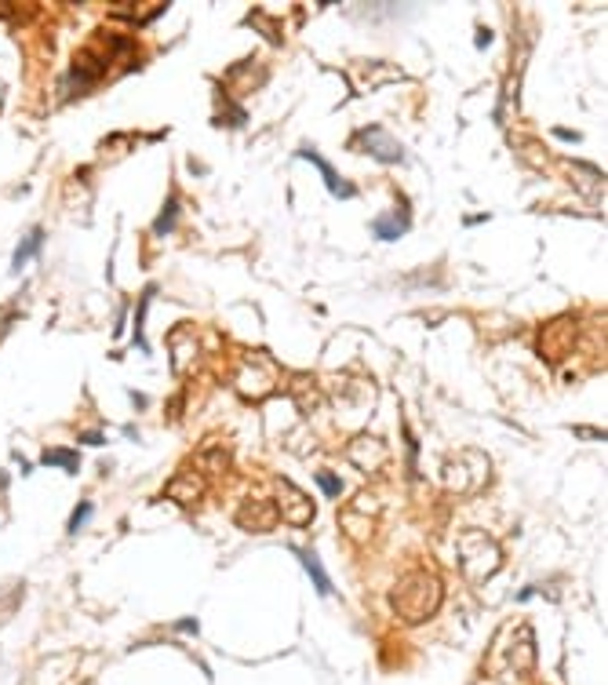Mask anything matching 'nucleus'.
Segmentation results:
<instances>
[{
  "label": "nucleus",
  "mask_w": 608,
  "mask_h": 685,
  "mask_svg": "<svg viewBox=\"0 0 608 685\" xmlns=\"http://www.w3.org/2000/svg\"><path fill=\"white\" fill-rule=\"evenodd\" d=\"M441 605V580L426 569L408 572L397 587H394V609L397 616H404L408 624H423L430 619Z\"/></svg>",
  "instance_id": "obj_1"
},
{
  "label": "nucleus",
  "mask_w": 608,
  "mask_h": 685,
  "mask_svg": "<svg viewBox=\"0 0 608 685\" xmlns=\"http://www.w3.org/2000/svg\"><path fill=\"white\" fill-rule=\"evenodd\" d=\"M459 547H466V550H459V562H463V572H466L470 580H488V576L496 572V565L503 562L499 547H496L485 533H466V536L459 540Z\"/></svg>",
  "instance_id": "obj_2"
},
{
  "label": "nucleus",
  "mask_w": 608,
  "mask_h": 685,
  "mask_svg": "<svg viewBox=\"0 0 608 685\" xmlns=\"http://www.w3.org/2000/svg\"><path fill=\"white\" fill-rule=\"evenodd\" d=\"M277 496H281V518L288 521V525H310L313 521V514H317V507H313V500L310 496L292 481V478H277Z\"/></svg>",
  "instance_id": "obj_3"
},
{
  "label": "nucleus",
  "mask_w": 608,
  "mask_h": 685,
  "mask_svg": "<svg viewBox=\"0 0 608 685\" xmlns=\"http://www.w3.org/2000/svg\"><path fill=\"white\" fill-rule=\"evenodd\" d=\"M354 146L368 150L372 157H375V161H382V164H397V161L404 157L401 142H397L390 132H382V128H361V132H357V139H354Z\"/></svg>",
  "instance_id": "obj_4"
},
{
  "label": "nucleus",
  "mask_w": 608,
  "mask_h": 685,
  "mask_svg": "<svg viewBox=\"0 0 608 685\" xmlns=\"http://www.w3.org/2000/svg\"><path fill=\"white\" fill-rule=\"evenodd\" d=\"M277 511L270 507V503H244L241 507V514H237V521H241V528H251V533H266V528H273L277 525Z\"/></svg>",
  "instance_id": "obj_5"
},
{
  "label": "nucleus",
  "mask_w": 608,
  "mask_h": 685,
  "mask_svg": "<svg viewBox=\"0 0 608 685\" xmlns=\"http://www.w3.org/2000/svg\"><path fill=\"white\" fill-rule=\"evenodd\" d=\"M299 157L321 168V175H325V182H328V190H332L335 197H354V186H350L346 179H339V175H335V168H332V164H328L317 150H299Z\"/></svg>",
  "instance_id": "obj_6"
},
{
  "label": "nucleus",
  "mask_w": 608,
  "mask_h": 685,
  "mask_svg": "<svg viewBox=\"0 0 608 685\" xmlns=\"http://www.w3.org/2000/svg\"><path fill=\"white\" fill-rule=\"evenodd\" d=\"M299 554V562H303V569L310 572V580H313V587H317V595H332V580L325 576V569H321V562H317V554L313 550H295Z\"/></svg>",
  "instance_id": "obj_7"
},
{
  "label": "nucleus",
  "mask_w": 608,
  "mask_h": 685,
  "mask_svg": "<svg viewBox=\"0 0 608 685\" xmlns=\"http://www.w3.org/2000/svg\"><path fill=\"white\" fill-rule=\"evenodd\" d=\"M41 244H44V230H41V226H33V230H29V237H26V241H22L19 248H15V259H11V270L19 273V270H22V266H26L29 259H33V256L41 252Z\"/></svg>",
  "instance_id": "obj_8"
},
{
  "label": "nucleus",
  "mask_w": 608,
  "mask_h": 685,
  "mask_svg": "<svg viewBox=\"0 0 608 685\" xmlns=\"http://www.w3.org/2000/svg\"><path fill=\"white\" fill-rule=\"evenodd\" d=\"M404 230H408L404 215H382V219L372 223V234H375L379 241H397V237H404Z\"/></svg>",
  "instance_id": "obj_9"
},
{
  "label": "nucleus",
  "mask_w": 608,
  "mask_h": 685,
  "mask_svg": "<svg viewBox=\"0 0 608 685\" xmlns=\"http://www.w3.org/2000/svg\"><path fill=\"white\" fill-rule=\"evenodd\" d=\"M41 463H44V466H66L70 474H77L80 456H77V452H70V449H51V452H44V456H41Z\"/></svg>",
  "instance_id": "obj_10"
},
{
  "label": "nucleus",
  "mask_w": 608,
  "mask_h": 685,
  "mask_svg": "<svg viewBox=\"0 0 608 685\" xmlns=\"http://www.w3.org/2000/svg\"><path fill=\"white\" fill-rule=\"evenodd\" d=\"M175 215H179V197L172 194V197H168V204L161 208V215H157V223H153V234H157V237L172 234V230H175Z\"/></svg>",
  "instance_id": "obj_11"
},
{
  "label": "nucleus",
  "mask_w": 608,
  "mask_h": 685,
  "mask_svg": "<svg viewBox=\"0 0 608 685\" xmlns=\"http://www.w3.org/2000/svg\"><path fill=\"white\" fill-rule=\"evenodd\" d=\"M88 518H91V503L84 500V503H77V511L70 514V525H66V533H70V536H77L80 528H84V521H88Z\"/></svg>",
  "instance_id": "obj_12"
},
{
  "label": "nucleus",
  "mask_w": 608,
  "mask_h": 685,
  "mask_svg": "<svg viewBox=\"0 0 608 685\" xmlns=\"http://www.w3.org/2000/svg\"><path fill=\"white\" fill-rule=\"evenodd\" d=\"M317 485H321V492H325V496H339V492H342V481H339L335 474H328V471L317 474Z\"/></svg>",
  "instance_id": "obj_13"
}]
</instances>
